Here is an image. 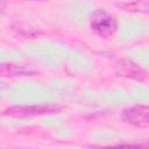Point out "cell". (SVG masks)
<instances>
[{
    "mask_svg": "<svg viewBox=\"0 0 149 149\" xmlns=\"http://www.w3.org/2000/svg\"><path fill=\"white\" fill-rule=\"evenodd\" d=\"M91 27L97 34L101 36H111L115 31L116 22L113 16L108 15L102 10H98L92 17Z\"/></svg>",
    "mask_w": 149,
    "mask_h": 149,
    "instance_id": "cell-1",
    "label": "cell"
},
{
    "mask_svg": "<svg viewBox=\"0 0 149 149\" xmlns=\"http://www.w3.org/2000/svg\"><path fill=\"white\" fill-rule=\"evenodd\" d=\"M8 114L14 116H29V115H36V114H44L52 112L51 108L45 106H20V107H13L7 111Z\"/></svg>",
    "mask_w": 149,
    "mask_h": 149,
    "instance_id": "cell-2",
    "label": "cell"
},
{
    "mask_svg": "<svg viewBox=\"0 0 149 149\" xmlns=\"http://www.w3.org/2000/svg\"><path fill=\"white\" fill-rule=\"evenodd\" d=\"M127 120H129V122L133 123H147L148 121V108L144 106H137L134 108H130L128 111H126L125 113Z\"/></svg>",
    "mask_w": 149,
    "mask_h": 149,
    "instance_id": "cell-3",
    "label": "cell"
}]
</instances>
